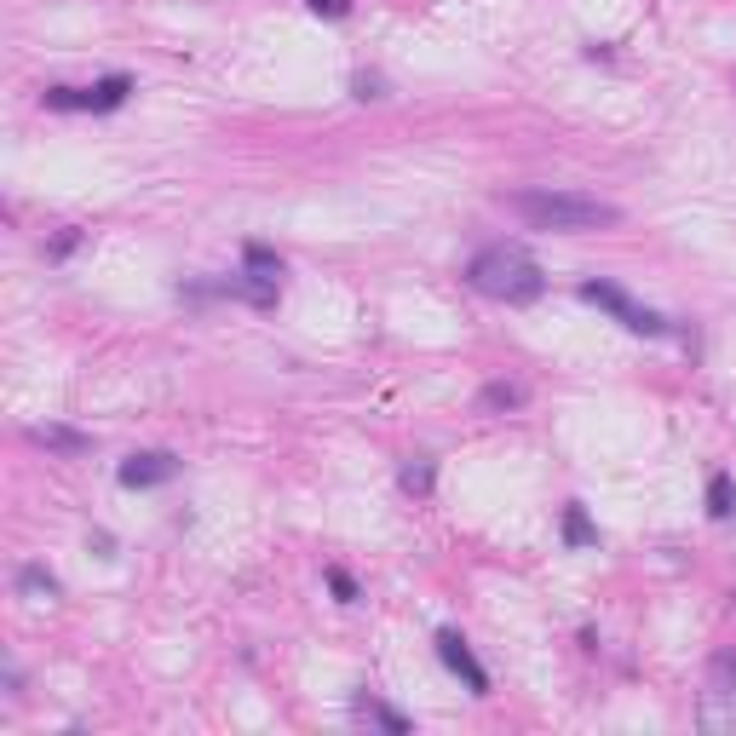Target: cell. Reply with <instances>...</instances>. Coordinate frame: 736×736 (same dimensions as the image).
<instances>
[{
  "label": "cell",
  "instance_id": "3957f363",
  "mask_svg": "<svg viewBox=\"0 0 736 736\" xmlns=\"http://www.w3.org/2000/svg\"><path fill=\"white\" fill-rule=\"evenodd\" d=\"M581 299H587V305H604V311H610L621 328H633V334H667V322L656 317V311L633 305V299L621 294V288H610V282H581Z\"/></svg>",
  "mask_w": 736,
  "mask_h": 736
},
{
  "label": "cell",
  "instance_id": "2e32d148",
  "mask_svg": "<svg viewBox=\"0 0 736 736\" xmlns=\"http://www.w3.org/2000/svg\"><path fill=\"white\" fill-rule=\"evenodd\" d=\"M708 512H713V518H731V478H713L708 483Z\"/></svg>",
  "mask_w": 736,
  "mask_h": 736
},
{
  "label": "cell",
  "instance_id": "8fae6325",
  "mask_svg": "<svg viewBox=\"0 0 736 736\" xmlns=\"http://www.w3.org/2000/svg\"><path fill=\"white\" fill-rule=\"evenodd\" d=\"M127 92H133V81H127V75H110V81H98V87H92L87 98H92V110H115V104H121Z\"/></svg>",
  "mask_w": 736,
  "mask_h": 736
},
{
  "label": "cell",
  "instance_id": "277c9868",
  "mask_svg": "<svg viewBox=\"0 0 736 736\" xmlns=\"http://www.w3.org/2000/svg\"><path fill=\"white\" fill-rule=\"evenodd\" d=\"M437 656H443V667H449V673H460V679L472 685V696H489V673L478 667V656L466 650V639H460V633H449V627H443V633H437Z\"/></svg>",
  "mask_w": 736,
  "mask_h": 736
},
{
  "label": "cell",
  "instance_id": "5bb4252c",
  "mask_svg": "<svg viewBox=\"0 0 736 736\" xmlns=\"http://www.w3.org/2000/svg\"><path fill=\"white\" fill-rule=\"evenodd\" d=\"M708 690H736V650H719L708 662Z\"/></svg>",
  "mask_w": 736,
  "mask_h": 736
},
{
  "label": "cell",
  "instance_id": "ba28073f",
  "mask_svg": "<svg viewBox=\"0 0 736 736\" xmlns=\"http://www.w3.org/2000/svg\"><path fill=\"white\" fill-rule=\"evenodd\" d=\"M29 443L58 449V455H81V449H92V437L87 432H69V426H35V432H29Z\"/></svg>",
  "mask_w": 736,
  "mask_h": 736
},
{
  "label": "cell",
  "instance_id": "7c38bea8",
  "mask_svg": "<svg viewBox=\"0 0 736 736\" xmlns=\"http://www.w3.org/2000/svg\"><path fill=\"white\" fill-rule=\"evenodd\" d=\"M18 587L23 593H35V598H58V581H52V570H41V564H23Z\"/></svg>",
  "mask_w": 736,
  "mask_h": 736
},
{
  "label": "cell",
  "instance_id": "9c48e42d",
  "mask_svg": "<svg viewBox=\"0 0 736 736\" xmlns=\"http://www.w3.org/2000/svg\"><path fill=\"white\" fill-rule=\"evenodd\" d=\"M524 397H529L524 386H512V380H495V386H483L478 409H483V414H506V409H524Z\"/></svg>",
  "mask_w": 736,
  "mask_h": 736
},
{
  "label": "cell",
  "instance_id": "e0dca14e",
  "mask_svg": "<svg viewBox=\"0 0 736 736\" xmlns=\"http://www.w3.org/2000/svg\"><path fill=\"white\" fill-rule=\"evenodd\" d=\"M357 98H386V81L380 75H357Z\"/></svg>",
  "mask_w": 736,
  "mask_h": 736
},
{
  "label": "cell",
  "instance_id": "6da1fadb",
  "mask_svg": "<svg viewBox=\"0 0 736 736\" xmlns=\"http://www.w3.org/2000/svg\"><path fill=\"white\" fill-rule=\"evenodd\" d=\"M506 213H518L524 225L535 230H604V225H621V207L616 202H598V196H581V190H512L501 196Z\"/></svg>",
  "mask_w": 736,
  "mask_h": 736
},
{
  "label": "cell",
  "instance_id": "7a4b0ae2",
  "mask_svg": "<svg viewBox=\"0 0 736 736\" xmlns=\"http://www.w3.org/2000/svg\"><path fill=\"white\" fill-rule=\"evenodd\" d=\"M466 282H472L478 294H489V299H506V305H529V299H541V288H547L541 265H535L518 242H495V248L472 253Z\"/></svg>",
  "mask_w": 736,
  "mask_h": 736
},
{
  "label": "cell",
  "instance_id": "5b68a950",
  "mask_svg": "<svg viewBox=\"0 0 736 736\" xmlns=\"http://www.w3.org/2000/svg\"><path fill=\"white\" fill-rule=\"evenodd\" d=\"M173 472H179V460L167 455V449H150V455L121 460V472H115V478L127 483V489H156V483H167Z\"/></svg>",
  "mask_w": 736,
  "mask_h": 736
},
{
  "label": "cell",
  "instance_id": "52a82bcc",
  "mask_svg": "<svg viewBox=\"0 0 736 736\" xmlns=\"http://www.w3.org/2000/svg\"><path fill=\"white\" fill-rule=\"evenodd\" d=\"M219 288H225V294H236V299H248V305H276V288H282V282H271V276H253L248 265H242V271L225 276Z\"/></svg>",
  "mask_w": 736,
  "mask_h": 736
},
{
  "label": "cell",
  "instance_id": "30bf717a",
  "mask_svg": "<svg viewBox=\"0 0 736 736\" xmlns=\"http://www.w3.org/2000/svg\"><path fill=\"white\" fill-rule=\"evenodd\" d=\"M357 719H368V725H386V731H409V719H403V713H391L386 702H374V696H357Z\"/></svg>",
  "mask_w": 736,
  "mask_h": 736
},
{
  "label": "cell",
  "instance_id": "9a60e30c",
  "mask_svg": "<svg viewBox=\"0 0 736 736\" xmlns=\"http://www.w3.org/2000/svg\"><path fill=\"white\" fill-rule=\"evenodd\" d=\"M564 541H570V547H587V541H593V524H587V512H581V506L564 512Z\"/></svg>",
  "mask_w": 736,
  "mask_h": 736
},
{
  "label": "cell",
  "instance_id": "d6986e66",
  "mask_svg": "<svg viewBox=\"0 0 736 736\" xmlns=\"http://www.w3.org/2000/svg\"><path fill=\"white\" fill-rule=\"evenodd\" d=\"M305 6H311V12H328V18H345V12H351V0H305Z\"/></svg>",
  "mask_w": 736,
  "mask_h": 736
},
{
  "label": "cell",
  "instance_id": "ac0fdd59",
  "mask_svg": "<svg viewBox=\"0 0 736 736\" xmlns=\"http://www.w3.org/2000/svg\"><path fill=\"white\" fill-rule=\"evenodd\" d=\"M328 587H334V593H340L345 604H351V598H357V587H351V575H345V570H328Z\"/></svg>",
  "mask_w": 736,
  "mask_h": 736
},
{
  "label": "cell",
  "instance_id": "8992f818",
  "mask_svg": "<svg viewBox=\"0 0 736 736\" xmlns=\"http://www.w3.org/2000/svg\"><path fill=\"white\" fill-rule=\"evenodd\" d=\"M702 731H719V736H736V690H708L702 696Z\"/></svg>",
  "mask_w": 736,
  "mask_h": 736
},
{
  "label": "cell",
  "instance_id": "4fadbf2b",
  "mask_svg": "<svg viewBox=\"0 0 736 736\" xmlns=\"http://www.w3.org/2000/svg\"><path fill=\"white\" fill-rule=\"evenodd\" d=\"M397 483H403L409 495H432V460H403Z\"/></svg>",
  "mask_w": 736,
  "mask_h": 736
}]
</instances>
